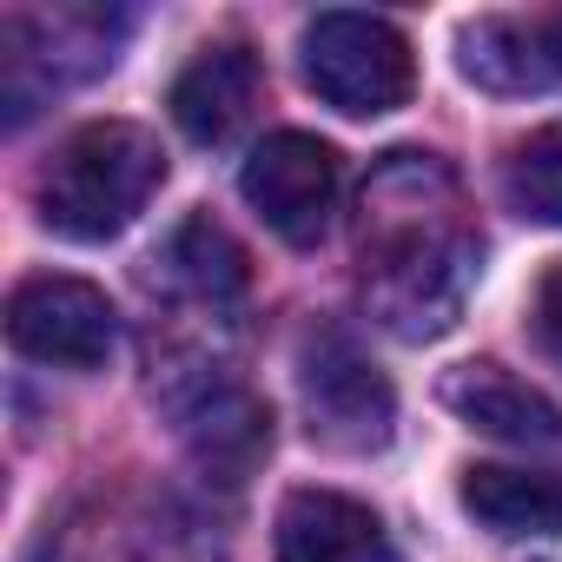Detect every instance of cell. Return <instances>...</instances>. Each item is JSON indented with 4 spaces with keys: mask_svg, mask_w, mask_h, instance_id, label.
Listing matches in <instances>:
<instances>
[{
    "mask_svg": "<svg viewBox=\"0 0 562 562\" xmlns=\"http://www.w3.org/2000/svg\"><path fill=\"white\" fill-rule=\"evenodd\" d=\"M483 271V238L463 218L457 172L430 153H391L358 205V299L404 345L443 338Z\"/></svg>",
    "mask_w": 562,
    "mask_h": 562,
    "instance_id": "obj_1",
    "label": "cell"
},
{
    "mask_svg": "<svg viewBox=\"0 0 562 562\" xmlns=\"http://www.w3.org/2000/svg\"><path fill=\"white\" fill-rule=\"evenodd\" d=\"M166 186V146L139 120H93L60 139L41 172V225L74 245L120 238Z\"/></svg>",
    "mask_w": 562,
    "mask_h": 562,
    "instance_id": "obj_2",
    "label": "cell"
},
{
    "mask_svg": "<svg viewBox=\"0 0 562 562\" xmlns=\"http://www.w3.org/2000/svg\"><path fill=\"white\" fill-rule=\"evenodd\" d=\"M299 67H305V87L325 106H338L345 120L397 113L411 100V87H417L411 41L384 14H351V8H331V14H318L305 27Z\"/></svg>",
    "mask_w": 562,
    "mask_h": 562,
    "instance_id": "obj_3",
    "label": "cell"
},
{
    "mask_svg": "<svg viewBox=\"0 0 562 562\" xmlns=\"http://www.w3.org/2000/svg\"><path fill=\"white\" fill-rule=\"evenodd\" d=\"M299 404L305 430L331 457H371L397 437V391L358 351L351 331H312L299 351Z\"/></svg>",
    "mask_w": 562,
    "mask_h": 562,
    "instance_id": "obj_4",
    "label": "cell"
},
{
    "mask_svg": "<svg viewBox=\"0 0 562 562\" xmlns=\"http://www.w3.org/2000/svg\"><path fill=\"white\" fill-rule=\"evenodd\" d=\"M338 153L312 133H271L251 146L245 172H238V192L245 205L285 238V245H318L331 232V212H338Z\"/></svg>",
    "mask_w": 562,
    "mask_h": 562,
    "instance_id": "obj_5",
    "label": "cell"
},
{
    "mask_svg": "<svg viewBox=\"0 0 562 562\" xmlns=\"http://www.w3.org/2000/svg\"><path fill=\"white\" fill-rule=\"evenodd\" d=\"M120 338V312L100 285L87 278H27L8 299V345L34 364H60V371H93L113 358Z\"/></svg>",
    "mask_w": 562,
    "mask_h": 562,
    "instance_id": "obj_6",
    "label": "cell"
},
{
    "mask_svg": "<svg viewBox=\"0 0 562 562\" xmlns=\"http://www.w3.org/2000/svg\"><path fill=\"white\" fill-rule=\"evenodd\" d=\"M278 562H397L371 503L338 490H292L278 509Z\"/></svg>",
    "mask_w": 562,
    "mask_h": 562,
    "instance_id": "obj_7",
    "label": "cell"
},
{
    "mask_svg": "<svg viewBox=\"0 0 562 562\" xmlns=\"http://www.w3.org/2000/svg\"><path fill=\"white\" fill-rule=\"evenodd\" d=\"M265 93V67L245 47H205L179 80H172V120L199 146H225Z\"/></svg>",
    "mask_w": 562,
    "mask_h": 562,
    "instance_id": "obj_8",
    "label": "cell"
},
{
    "mask_svg": "<svg viewBox=\"0 0 562 562\" xmlns=\"http://www.w3.org/2000/svg\"><path fill=\"white\" fill-rule=\"evenodd\" d=\"M443 404L483 437H503V443H522V450L529 443H562V411L536 384L509 378L503 364H457L443 378Z\"/></svg>",
    "mask_w": 562,
    "mask_h": 562,
    "instance_id": "obj_9",
    "label": "cell"
},
{
    "mask_svg": "<svg viewBox=\"0 0 562 562\" xmlns=\"http://www.w3.org/2000/svg\"><path fill=\"white\" fill-rule=\"evenodd\" d=\"M179 417H186V443L199 470L218 483H238L271 450V411L245 384H199V397L179 404Z\"/></svg>",
    "mask_w": 562,
    "mask_h": 562,
    "instance_id": "obj_10",
    "label": "cell"
},
{
    "mask_svg": "<svg viewBox=\"0 0 562 562\" xmlns=\"http://www.w3.org/2000/svg\"><path fill=\"white\" fill-rule=\"evenodd\" d=\"M457 496L490 536H562V470L476 463V470H463Z\"/></svg>",
    "mask_w": 562,
    "mask_h": 562,
    "instance_id": "obj_11",
    "label": "cell"
},
{
    "mask_svg": "<svg viewBox=\"0 0 562 562\" xmlns=\"http://www.w3.org/2000/svg\"><path fill=\"white\" fill-rule=\"evenodd\" d=\"M159 265H166L172 285L192 292L199 305H225V299H238V292L251 285V258H245V245H238L212 212H192V218L166 238Z\"/></svg>",
    "mask_w": 562,
    "mask_h": 562,
    "instance_id": "obj_12",
    "label": "cell"
},
{
    "mask_svg": "<svg viewBox=\"0 0 562 562\" xmlns=\"http://www.w3.org/2000/svg\"><path fill=\"white\" fill-rule=\"evenodd\" d=\"M463 74L490 93H529L549 87V60H542V34L516 27V21H476L463 34Z\"/></svg>",
    "mask_w": 562,
    "mask_h": 562,
    "instance_id": "obj_13",
    "label": "cell"
},
{
    "mask_svg": "<svg viewBox=\"0 0 562 562\" xmlns=\"http://www.w3.org/2000/svg\"><path fill=\"white\" fill-rule=\"evenodd\" d=\"M503 192H509V205L522 218L562 225V120H549L529 139H516V153L503 166Z\"/></svg>",
    "mask_w": 562,
    "mask_h": 562,
    "instance_id": "obj_14",
    "label": "cell"
},
{
    "mask_svg": "<svg viewBox=\"0 0 562 562\" xmlns=\"http://www.w3.org/2000/svg\"><path fill=\"white\" fill-rule=\"evenodd\" d=\"M529 318H536V345L562 364V265L536 285V312H529Z\"/></svg>",
    "mask_w": 562,
    "mask_h": 562,
    "instance_id": "obj_15",
    "label": "cell"
},
{
    "mask_svg": "<svg viewBox=\"0 0 562 562\" xmlns=\"http://www.w3.org/2000/svg\"><path fill=\"white\" fill-rule=\"evenodd\" d=\"M536 34H542V60H549V80H562V14H555V21H542Z\"/></svg>",
    "mask_w": 562,
    "mask_h": 562,
    "instance_id": "obj_16",
    "label": "cell"
}]
</instances>
